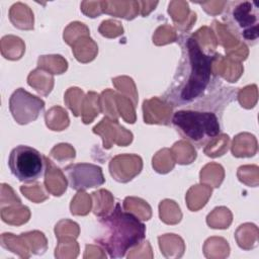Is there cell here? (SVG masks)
<instances>
[{"instance_id":"obj_1","label":"cell","mask_w":259,"mask_h":259,"mask_svg":"<svg viewBox=\"0 0 259 259\" xmlns=\"http://www.w3.org/2000/svg\"><path fill=\"white\" fill-rule=\"evenodd\" d=\"M99 232L94 241L110 258H121L139 246L146 237V226L134 213L115 204L113 210L98 220Z\"/></svg>"},{"instance_id":"obj_2","label":"cell","mask_w":259,"mask_h":259,"mask_svg":"<svg viewBox=\"0 0 259 259\" xmlns=\"http://www.w3.org/2000/svg\"><path fill=\"white\" fill-rule=\"evenodd\" d=\"M172 124L182 138L200 147L207 144L221 133L215 113L193 109H181L174 112Z\"/></svg>"},{"instance_id":"obj_3","label":"cell","mask_w":259,"mask_h":259,"mask_svg":"<svg viewBox=\"0 0 259 259\" xmlns=\"http://www.w3.org/2000/svg\"><path fill=\"white\" fill-rule=\"evenodd\" d=\"M187 63L189 64V76L186 84L181 88L180 98L183 101H191L206 88L210 80L211 62L214 57L206 55L197 40L189 37L186 39Z\"/></svg>"},{"instance_id":"obj_4","label":"cell","mask_w":259,"mask_h":259,"mask_svg":"<svg viewBox=\"0 0 259 259\" xmlns=\"http://www.w3.org/2000/svg\"><path fill=\"white\" fill-rule=\"evenodd\" d=\"M8 167L19 181L29 184L41 178L47 171V161L36 149L19 145L13 148L8 157Z\"/></svg>"},{"instance_id":"obj_5","label":"cell","mask_w":259,"mask_h":259,"mask_svg":"<svg viewBox=\"0 0 259 259\" xmlns=\"http://www.w3.org/2000/svg\"><path fill=\"white\" fill-rule=\"evenodd\" d=\"M228 14L229 24L245 41H256L259 36V5L256 1L234 2Z\"/></svg>"},{"instance_id":"obj_6","label":"cell","mask_w":259,"mask_h":259,"mask_svg":"<svg viewBox=\"0 0 259 259\" xmlns=\"http://www.w3.org/2000/svg\"><path fill=\"white\" fill-rule=\"evenodd\" d=\"M69 186L74 190L98 187L105 182L101 167L90 163L70 164L64 169Z\"/></svg>"},{"instance_id":"obj_7","label":"cell","mask_w":259,"mask_h":259,"mask_svg":"<svg viewBox=\"0 0 259 259\" xmlns=\"http://www.w3.org/2000/svg\"><path fill=\"white\" fill-rule=\"evenodd\" d=\"M9 108L14 118H16L23 108H25V112H27L28 120L30 122L35 120L40 111L44 110L45 102L40 98L29 94L22 88H18L10 97Z\"/></svg>"}]
</instances>
